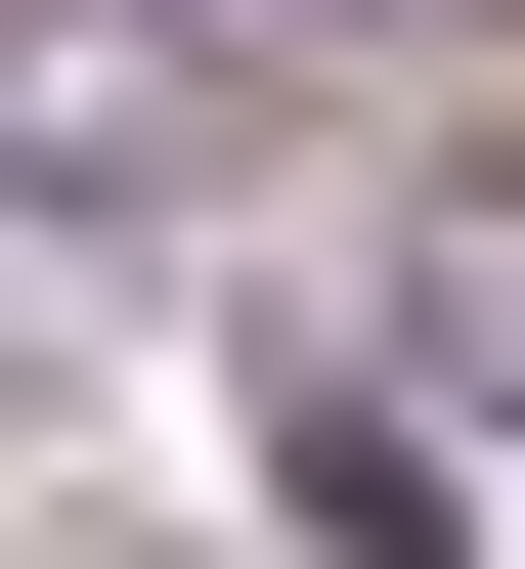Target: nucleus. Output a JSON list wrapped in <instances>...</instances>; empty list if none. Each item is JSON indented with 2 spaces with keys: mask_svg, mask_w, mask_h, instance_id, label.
<instances>
[{
  "mask_svg": "<svg viewBox=\"0 0 525 569\" xmlns=\"http://www.w3.org/2000/svg\"><path fill=\"white\" fill-rule=\"evenodd\" d=\"M438 395H525V219H438Z\"/></svg>",
  "mask_w": 525,
  "mask_h": 569,
  "instance_id": "1",
  "label": "nucleus"
}]
</instances>
